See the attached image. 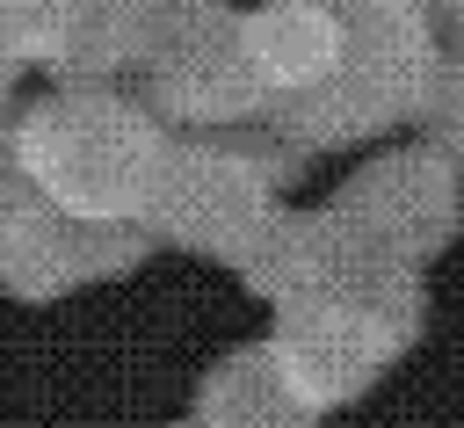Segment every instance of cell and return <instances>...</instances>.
I'll list each match as a JSON object with an SVG mask.
<instances>
[{"label": "cell", "mask_w": 464, "mask_h": 428, "mask_svg": "<svg viewBox=\"0 0 464 428\" xmlns=\"http://www.w3.org/2000/svg\"><path fill=\"white\" fill-rule=\"evenodd\" d=\"M174 123L138 80H51L14 109V152L29 181L80 218H145Z\"/></svg>", "instance_id": "1"}, {"label": "cell", "mask_w": 464, "mask_h": 428, "mask_svg": "<svg viewBox=\"0 0 464 428\" xmlns=\"http://www.w3.org/2000/svg\"><path fill=\"white\" fill-rule=\"evenodd\" d=\"M304 160L312 152L297 138H283L268 116L188 123L167 145V167H160L145 225H152L160 247L232 268L261 239V225L290 203V189L304 181Z\"/></svg>", "instance_id": "2"}, {"label": "cell", "mask_w": 464, "mask_h": 428, "mask_svg": "<svg viewBox=\"0 0 464 428\" xmlns=\"http://www.w3.org/2000/svg\"><path fill=\"white\" fill-rule=\"evenodd\" d=\"M435 58L442 36L420 0H341V65L297 94H276L261 116L304 152L384 145L413 123Z\"/></svg>", "instance_id": "3"}, {"label": "cell", "mask_w": 464, "mask_h": 428, "mask_svg": "<svg viewBox=\"0 0 464 428\" xmlns=\"http://www.w3.org/2000/svg\"><path fill=\"white\" fill-rule=\"evenodd\" d=\"M239 15L246 7H232V0H174L152 22L138 87L174 131H188V123H246V116L268 109V87H261V73L246 58Z\"/></svg>", "instance_id": "4"}, {"label": "cell", "mask_w": 464, "mask_h": 428, "mask_svg": "<svg viewBox=\"0 0 464 428\" xmlns=\"http://www.w3.org/2000/svg\"><path fill=\"white\" fill-rule=\"evenodd\" d=\"M377 254L392 261H442L464 232V160H450L442 145H428L413 131V145H377L334 196H326Z\"/></svg>", "instance_id": "5"}, {"label": "cell", "mask_w": 464, "mask_h": 428, "mask_svg": "<svg viewBox=\"0 0 464 428\" xmlns=\"http://www.w3.org/2000/svg\"><path fill=\"white\" fill-rule=\"evenodd\" d=\"M188 421H210V428H312L319 406L304 399L276 334H261V341H246V348H232L203 370V384L188 399Z\"/></svg>", "instance_id": "6"}, {"label": "cell", "mask_w": 464, "mask_h": 428, "mask_svg": "<svg viewBox=\"0 0 464 428\" xmlns=\"http://www.w3.org/2000/svg\"><path fill=\"white\" fill-rule=\"evenodd\" d=\"M239 29H246V58H254L268 102L297 94L341 65V0H254L239 15Z\"/></svg>", "instance_id": "7"}, {"label": "cell", "mask_w": 464, "mask_h": 428, "mask_svg": "<svg viewBox=\"0 0 464 428\" xmlns=\"http://www.w3.org/2000/svg\"><path fill=\"white\" fill-rule=\"evenodd\" d=\"M413 131L428 145H442L450 160H464V44H442L428 87H420V109H413Z\"/></svg>", "instance_id": "8"}, {"label": "cell", "mask_w": 464, "mask_h": 428, "mask_svg": "<svg viewBox=\"0 0 464 428\" xmlns=\"http://www.w3.org/2000/svg\"><path fill=\"white\" fill-rule=\"evenodd\" d=\"M0 29L36 73H51L65 51V29H72V0H0Z\"/></svg>", "instance_id": "9"}, {"label": "cell", "mask_w": 464, "mask_h": 428, "mask_svg": "<svg viewBox=\"0 0 464 428\" xmlns=\"http://www.w3.org/2000/svg\"><path fill=\"white\" fill-rule=\"evenodd\" d=\"M22 73H29V58H22V51L7 44V29H0V123H7L14 109H22V102H14V87H22Z\"/></svg>", "instance_id": "10"}, {"label": "cell", "mask_w": 464, "mask_h": 428, "mask_svg": "<svg viewBox=\"0 0 464 428\" xmlns=\"http://www.w3.org/2000/svg\"><path fill=\"white\" fill-rule=\"evenodd\" d=\"M420 7H428V22H435L442 44H464V0H420Z\"/></svg>", "instance_id": "11"}, {"label": "cell", "mask_w": 464, "mask_h": 428, "mask_svg": "<svg viewBox=\"0 0 464 428\" xmlns=\"http://www.w3.org/2000/svg\"><path fill=\"white\" fill-rule=\"evenodd\" d=\"M138 7H152V15H160V7H174V0H138Z\"/></svg>", "instance_id": "12"}]
</instances>
